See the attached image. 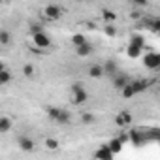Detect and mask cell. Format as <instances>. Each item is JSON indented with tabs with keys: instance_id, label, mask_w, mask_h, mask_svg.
Wrapping results in <instances>:
<instances>
[{
	"instance_id": "obj_29",
	"label": "cell",
	"mask_w": 160,
	"mask_h": 160,
	"mask_svg": "<svg viewBox=\"0 0 160 160\" xmlns=\"http://www.w3.org/2000/svg\"><path fill=\"white\" fill-rule=\"evenodd\" d=\"M130 2L136 6V8H145L149 4V0H130Z\"/></svg>"
},
{
	"instance_id": "obj_8",
	"label": "cell",
	"mask_w": 160,
	"mask_h": 160,
	"mask_svg": "<svg viewBox=\"0 0 160 160\" xmlns=\"http://www.w3.org/2000/svg\"><path fill=\"white\" fill-rule=\"evenodd\" d=\"M132 122V113L130 111H121L119 115H115V124L117 126H128Z\"/></svg>"
},
{
	"instance_id": "obj_9",
	"label": "cell",
	"mask_w": 160,
	"mask_h": 160,
	"mask_svg": "<svg viewBox=\"0 0 160 160\" xmlns=\"http://www.w3.org/2000/svg\"><path fill=\"white\" fill-rule=\"evenodd\" d=\"M92 45L89 43V42H85V43H81V45H77L75 47V53H77V57H89V55H92Z\"/></svg>"
},
{
	"instance_id": "obj_32",
	"label": "cell",
	"mask_w": 160,
	"mask_h": 160,
	"mask_svg": "<svg viewBox=\"0 0 160 160\" xmlns=\"http://www.w3.org/2000/svg\"><path fill=\"white\" fill-rule=\"evenodd\" d=\"M4 68H6V66H4V62H2V60H0V72H2Z\"/></svg>"
},
{
	"instance_id": "obj_6",
	"label": "cell",
	"mask_w": 160,
	"mask_h": 160,
	"mask_svg": "<svg viewBox=\"0 0 160 160\" xmlns=\"http://www.w3.org/2000/svg\"><path fill=\"white\" fill-rule=\"evenodd\" d=\"M43 12H45V17H47V19H55V21L62 15V8L57 6V4H49V6H45Z\"/></svg>"
},
{
	"instance_id": "obj_19",
	"label": "cell",
	"mask_w": 160,
	"mask_h": 160,
	"mask_svg": "<svg viewBox=\"0 0 160 160\" xmlns=\"http://www.w3.org/2000/svg\"><path fill=\"white\" fill-rule=\"evenodd\" d=\"M12 128V121L8 117H0V134H4Z\"/></svg>"
},
{
	"instance_id": "obj_34",
	"label": "cell",
	"mask_w": 160,
	"mask_h": 160,
	"mask_svg": "<svg viewBox=\"0 0 160 160\" xmlns=\"http://www.w3.org/2000/svg\"><path fill=\"white\" fill-rule=\"evenodd\" d=\"M0 4H2V0H0Z\"/></svg>"
},
{
	"instance_id": "obj_14",
	"label": "cell",
	"mask_w": 160,
	"mask_h": 160,
	"mask_svg": "<svg viewBox=\"0 0 160 160\" xmlns=\"http://www.w3.org/2000/svg\"><path fill=\"white\" fill-rule=\"evenodd\" d=\"M102 17H104L106 23H115V21H117V13L111 12L109 8H104V10H102Z\"/></svg>"
},
{
	"instance_id": "obj_4",
	"label": "cell",
	"mask_w": 160,
	"mask_h": 160,
	"mask_svg": "<svg viewBox=\"0 0 160 160\" xmlns=\"http://www.w3.org/2000/svg\"><path fill=\"white\" fill-rule=\"evenodd\" d=\"M151 79H136V81H130V87L134 89V92H145L149 87H151Z\"/></svg>"
},
{
	"instance_id": "obj_5",
	"label": "cell",
	"mask_w": 160,
	"mask_h": 160,
	"mask_svg": "<svg viewBox=\"0 0 160 160\" xmlns=\"http://www.w3.org/2000/svg\"><path fill=\"white\" fill-rule=\"evenodd\" d=\"M72 100H73V104L81 106V104H85V102L89 100V94H87V91L81 87V89H77V91H72Z\"/></svg>"
},
{
	"instance_id": "obj_23",
	"label": "cell",
	"mask_w": 160,
	"mask_h": 160,
	"mask_svg": "<svg viewBox=\"0 0 160 160\" xmlns=\"http://www.w3.org/2000/svg\"><path fill=\"white\" fill-rule=\"evenodd\" d=\"M130 43H134V45H138V47H145V42H143V36H139V34H134L132 38H130Z\"/></svg>"
},
{
	"instance_id": "obj_16",
	"label": "cell",
	"mask_w": 160,
	"mask_h": 160,
	"mask_svg": "<svg viewBox=\"0 0 160 160\" xmlns=\"http://www.w3.org/2000/svg\"><path fill=\"white\" fill-rule=\"evenodd\" d=\"M141 47H138V45H134V43H128V49H126V53H128V57H132V58H138L139 55H141Z\"/></svg>"
},
{
	"instance_id": "obj_10",
	"label": "cell",
	"mask_w": 160,
	"mask_h": 160,
	"mask_svg": "<svg viewBox=\"0 0 160 160\" xmlns=\"http://www.w3.org/2000/svg\"><path fill=\"white\" fill-rule=\"evenodd\" d=\"M94 156L100 158V160H109V158L113 156V152L109 151V147H108V143H106V145H100V149L94 152Z\"/></svg>"
},
{
	"instance_id": "obj_21",
	"label": "cell",
	"mask_w": 160,
	"mask_h": 160,
	"mask_svg": "<svg viewBox=\"0 0 160 160\" xmlns=\"http://www.w3.org/2000/svg\"><path fill=\"white\" fill-rule=\"evenodd\" d=\"M104 32H106V36H109V38L117 36V27H115V23H106V28H104Z\"/></svg>"
},
{
	"instance_id": "obj_31",
	"label": "cell",
	"mask_w": 160,
	"mask_h": 160,
	"mask_svg": "<svg viewBox=\"0 0 160 160\" xmlns=\"http://www.w3.org/2000/svg\"><path fill=\"white\" fill-rule=\"evenodd\" d=\"M130 17H132V19H139V17H141V13H139V12H132V15H130Z\"/></svg>"
},
{
	"instance_id": "obj_27",
	"label": "cell",
	"mask_w": 160,
	"mask_h": 160,
	"mask_svg": "<svg viewBox=\"0 0 160 160\" xmlns=\"http://www.w3.org/2000/svg\"><path fill=\"white\" fill-rule=\"evenodd\" d=\"M81 122H85V124L94 122V115L92 113H81Z\"/></svg>"
},
{
	"instance_id": "obj_33",
	"label": "cell",
	"mask_w": 160,
	"mask_h": 160,
	"mask_svg": "<svg viewBox=\"0 0 160 160\" xmlns=\"http://www.w3.org/2000/svg\"><path fill=\"white\" fill-rule=\"evenodd\" d=\"M75 2H83V0H75Z\"/></svg>"
},
{
	"instance_id": "obj_2",
	"label": "cell",
	"mask_w": 160,
	"mask_h": 160,
	"mask_svg": "<svg viewBox=\"0 0 160 160\" xmlns=\"http://www.w3.org/2000/svg\"><path fill=\"white\" fill-rule=\"evenodd\" d=\"M143 66L149 70H158L160 68V55L158 53H147L143 57Z\"/></svg>"
},
{
	"instance_id": "obj_30",
	"label": "cell",
	"mask_w": 160,
	"mask_h": 160,
	"mask_svg": "<svg viewBox=\"0 0 160 160\" xmlns=\"http://www.w3.org/2000/svg\"><path fill=\"white\" fill-rule=\"evenodd\" d=\"M42 30H43L42 25H32V27H30V34H38V32H42Z\"/></svg>"
},
{
	"instance_id": "obj_13",
	"label": "cell",
	"mask_w": 160,
	"mask_h": 160,
	"mask_svg": "<svg viewBox=\"0 0 160 160\" xmlns=\"http://www.w3.org/2000/svg\"><path fill=\"white\" fill-rule=\"evenodd\" d=\"M89 75L94 77V79L102 77V75H104V68H102V64H92V66L89 68Z\"/></svg>"
},
{
	"instance_id": "obj_15",
	"label": "cell",
	"mask_w": 160,
	"mask_h": 160,
	"mask_svg": "<svg viewBox=\"0 0 160 160\" xmlns=\"http://www.w3.org/2000/svg\"><path fill=\"white\" fill-rule=\"evenodd\" d=\"M72 121V115H70V111H66V109H60V115L57 117V121L55 122H58V124H68Z\"/></svg>"
},
{
	"instance_id": "obj_20",
	"label": "cell",
	"mask_w": 160,
	"mask_h": 160,
	"mask_svg": "<svg viewBox=\"0 0 160 160\" xmlns=\"http://www.w3.org/2000/svg\"><path fill=\"white\" fill-rule=\"evenodd\" d=\"M12 81V72L10 70H2V72H0V85H6V83H10Z\"/></svg>"
},
{
	"instance_id": "obj_3",
	"label": "cell",
	"mask_w": 160,
	"mask_h": 160,
	"mask_svg": "<svg viewBox=\"0 0 160 160\" xmlns=\"http://www.w3.org/2000/svg\"><path fill=\"white\" fill-rule=\"evenodd\" d=\"M128 141H132L134 145H143L145 141H147V138H145V130H141V128H134V130H130L128 132Z\"/></svg>"
},
{
	"instance_id": "obj_7",
	"label": "cell",
	"mask_w": 160,
	"mask_h": 160,
	"mask_svg": "<svg viewBox=\"0 0 160 160\" xmlns=\"http://www.w3.org/2000/svg\"><path fill=\"white\" fill-rule=\"evenodd\" d=\"M130 83V79H128V75H124V73H113V89H117V91H121L124 85H128Z\"/></svg>"
},
{
	"instance_id": "obj_25",
	"label": "cell",
	"mask_w": 160,
	"mask_h": 160,
	"mask_svg": "<svg viewBox=\"0 0 160 160\" xmlns=\"http://www.w3.org/2000/svg\"><path fill=\"white\" fill-rule=\"evenodd\" d=\"M121 92H122V96H124V98H132V96L136 94V92H134V89L130 87V83H128V85H124V87L121 89Z\"/></svg>"
},
{
	"instance_id": "obj_26",
	"label": "cell",
	"mask_w": 160,
	"mask_h": 160,
	"mask_svg": "<svg viewBox=\"0 0 160 160\" xmlns=\"http://www.w3.org/2000/svg\"><path fill=\"white\" fill-rule=\"evenodd\" d=\"M45 147H47L49 151H55V149H58V141L53 139V138H47V139H45Z\"/></svg>"
},
{
	"instance_id": "obj_17",
	"label": "cell",
	"mask_w": 160,
	"mask_h": 160,
	"mask_svg": "<svg viewBox=\"0 0 160 160\" xmlns=\"http://www.w3.org/2000/svg\"><path fill=\"white\" fill-rule=\"evenodd\" d=\"M108 147H109V151L115 154V152H119V151L122 149V141H121L119 138H115V139H111V141L108 143Z\"/></svg>"
},
{
	"instance_id": "obj_1",
	"label": "cell",
	"mask_w": 160,
	"mask_h": 160,
	"mask_svg": "<svg viewBox=\"0 0 160 160\" xmlns=\"http://www.w3.org/2000/svg\"><path fill=\"white\" fill-rule=\"evenodd\" d=\"M32 42H34V45L38 47V49H47L49 45H51V38L42 30V32H38V34H32Z\"/></svg>"
},
{
	"instance_id": "obj_28",
	"label": "cell",
	"mask_w": 160,
	"mask_h": 160,
	"mask_svg": "<svg viewBox=\"0 0 160 160\" xmlns=\"http://www.w3.org/2000/svg\"><path fill=\"white\" fill-rule=\"evenodd\" d=\"M23 73H25L27 77H32V75H34V66H32V64H25V66H23Z\"/></svg>"
},
{
	"instance_id": "obj_12",
	"label": "cell",
	"mask_w": 160,
	"mask_h": 160,
	"mask_svg": "<svg viewBox=\"0 0 160 160\" xmlns=\"http://www.w3.org/2000/svg\"><path fill=\"white\" fill-rule=\"evenodd\" d=\"M34 141L30 139V138H27V136H23V138H19V147L23 149V151H32L34 149Z\"/></svg>"
},
{
	"instance_id": "obj_24",
	"label": "cell",
	"mask_w": 160,
	"mask_h": 160,
	"mask_svg": "<svg viewBox=\"0 0 160 160\" xmlns=\"http://www.w3.org/2000/svg\"><path fill=\"white\" fill-rule=\"evenodd\" d=\"M58 115H60V108H47V117L51 121H57Z\"/></svg>"
},
{
	"instance_id": "obj_18",
	"label": "cell",
	"mask_w": 160,
	"mask_h": 160,
	"mask_svg": "<svg viewBox=\"0 0 160 160\" xmlns=\"http://www.w3.org/2000/svg\"><path fill=\"white\" fill-rule=\"evenodd\" d=\"M10 43H12L10 30H0V45H10Z\"/></svg>"
},
{
	"instance_id": "obj_22",
	"label": "cell",
	"mask_w": 160,
	"mask_h": 160,
	"mask_svg": "<svg viewBox=\"0 0 160 160\" xmlns=\"http://www.w3.org/2000/svg\"><path fill=\"white\" fill-rule=\"evenodd\" d=\"M70 40H72V43H73L75 47H77V45H81V43H85V42H87V40H85V34H73V36H72Z\"/></svg>"
},
{
	"instance_id": "obj_11",
	"label": "cell",
	"mask_w": 160,
	"mask_h": 160,
	"mask_svg": "<svg viewBox=\"0 0 160 160\" xmlns=\"http://www.w3.org/2000/svg\"><path fill=\"white\" fill-rule=\"evenodd\" d=\"M102 68H104V73H109V75H113V73H117L119 72V64L111 58V60H108L106 64H102Z\"/></svg>"
}]
</instances>
